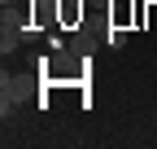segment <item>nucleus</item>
Wrapping results in <instances>:
<instances>
[{
  "mask_svg": "<svg viewBox=\"0 0 157 149\" xmlns=\"http://www.w3.org/2000/svg\"><path fill=\"white\" fill-rule=\"evenodd\" d=\"M105 44H109V48H122V44H127V31H122V26H109V31H105Z\"/></svg>",
  "mask_w": 157,
  "mask_h": 149,
  "instance_id": "1",
  "label": "nucleus"
},
{
  "mask_svg": "<svg viewBox=\"0 0 157 149\" xmlns=\"http://www.w3.org/2000/svg\"><path fill=\"white\" fill-rule=\"evenodd\" d=\"M61 18L74 22V18H83V5H74V0H61Z\"/></svg>",
  "mask_w": 157,
  "mask_h": 149,
  "instance_id": "2",
  "label": "nucleus"
},
{
  "mask_svg": "<svg viewBox=\"0 0 157 149\" xmlns=\"http://www.w3.org/2000/svg\"><path fill=\"white\" fill-rule=\"evenodd\" d=\"M153 123H157V114H153Z\"/></svg>",
  "mask_w": 157,
  "mask_h": 149,
  "instance_id": "3",
  "label": "nucleus"
}]
</instances>
